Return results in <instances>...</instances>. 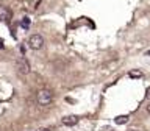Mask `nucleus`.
Instances as JSON below:
<instances>
[{
	"instance_id": "obj_10",
	"label": "nucleus",
	"mask_w": 150,
	"mask_h": 131,
	"mask_svg": "<svg viewBox=\"0 0 150 131\" xmlns=\"http://www.w3.org/2000/svg\"><path fill=\"white\" fill-rule=\"evenodd\" d=\"M39 131H50V128H44V130H39Z\"/></svg>"
},
{
	"instance_id": "obj_7",
	"label": "nucleus",
	"mask_w": 150,
	"mask_h": 131,
	"mask_svg": "<svg viewBox=\"0 0 150 131\" xmlns=\"http://www.w3.org/2000/svg\"><path fill=\"white\" fill-rule=\"evenodd\" d=\"M21 27H22V28H28V27H30V19H28V17H23L22 22H21Z\"/></svg>"
},
{
	"instance_id": "obj_11",
	"label": "nucleus",
	"mask_w": 150,
	"mask_h": 131,
	"mask_svg": "<svg viewBox=\"0 0 150 131\" xmlns=\"http://www.w3.org/2000/svg\"><path fill=\"white\" fill-rule=\"evenodd\" d=\"M133 131H136V130H133Z\"/></svg>"
},
{
	"instance_id": "obj_1",
	"label": "nucleus",
	"mask_w": 150,
	"mask_h": 131,
	"mask_svg": "<svg viewBox=\"0 0 150 131\" xmlns=\"http://www.w3.org/2000/svg\"><path fill=\"white\" fill-rule=\"evenodd\" d=\"M53 100V92L50 91V89H41L39 92H38V103L42 106L45 105H50V101Z\"/></svg>"
},
{
	"instance_id": "obj_9",
	"label": "nucleus",
	"mask_w": 150,
	"mask_h": 131,
	"mask_svg": "<svg viewBox=\"0 0 150 131\" xmlns=\"http://www.w3.org/2000/svg\"><path fill=\"white\" fill-rule=\"evenodd\" d=\"M145 109H147V112H150V101L147 103V106H145Z\"/></svg>"
},
{
	"instance_id": "obj_4",
	"label": "nucleus",
	"mask_w": 150,
	"mask_h": 131,
	"mask_svg": "<svg viewBox=\"0 0 150 131\" xmlns=\"http://www.w3.org/2000/svg\"><path fill=\"white\" fill-rule=\"evenodd\" d=\"M77 122H78V117H77V116H66L64 119H63V125H66V126H74Z\"/></svg>"
},
{
	"instance_id": "obj_2",
	"label": "nucleus",
	"mask_w": 150,
	"mask_h": 131,
	"mask_svg": "<svg viewBox=\"0 0 150 131\" xmlns=\"http://www.w3.org/2000/svg\"><path fill=\"white\" fill-rule=\"evenodd\" d=\"M28 45H30L31 50H39L44 45V37L41 35H31L30 39H28Z\"/></svg>"
},
{
	"instance_id": "obj_3",
	"label": "nucleus",
	"mask_w": 150,
	"mask_h": 131,
	"mask_svg": "<svg viewBox=\"0 0 150 131\" xmlns=\"http://www.w3.org/2000/svg\"><path fill=\"white\" fill-rule=\"evenodd\" d=\"M16 69L21 75H28L30 73V64L25 58H17L16 59Z\"/></svg>"
},
{
	"instance_id": "obj_6",
	"label": "nucleus",
	"mask_w": 150,
	"mask_h": 131,
	"mask_svg": "<svg viewBox=\"0 0 150 131\" xmlns=\"http://www.w3.org/2000/svg\"><path fill=\"white\" fill-rule=\"evenodd\" d=\"M128 119H130V117L127 116V114H125V116H117L114 122H116L117 125H124V123H127V122H128Z\"/></svg>"
},
{
	"instance_id": "obj_8",
	"label": "nucleus",
	"mask_w": 150,
	"mask_h": 131,
	"mask_svg": "<svg viewBox=\"0 0 150 131\" xmlns=\"http://www.w3.org/2000/svg\"><path fill=\"white\" fill-rule=\"evenodd\" d=\"M130 77H141V72H130Z\"/></svg>"
},
{
	"instance_id": "obj_5",
	"label": "nucleus",
	"mask_w": 150,
	"mask_h": 131,
	"mask_svg": "<svg viewBox=\"0 0 150 131\" xmlns=\"http://www.w3.org/2000/svg\"><path fill=\"white\" fill-rule=\"evenodd\" d=\"M8 17H9V11L3 5H0V20H8Z\"/></svg>"
}]
</instances>
